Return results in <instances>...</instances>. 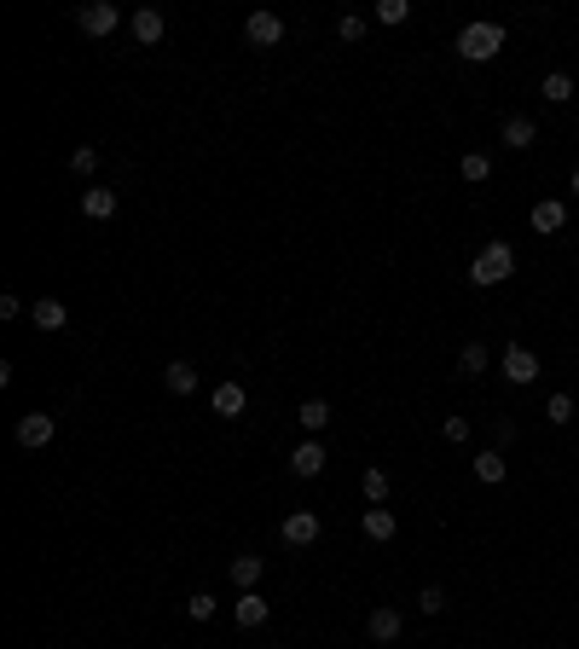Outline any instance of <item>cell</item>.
<instances>
[{
	"instance_id": "cell-1",
	"label": "cell",
	"mask_w": 579,
	"mask_h": 649,
	"mask_svg": "<svg viewBox=\"0 0 579 649\" xmlns=\"http://www.w3.org/2000/svg\"><path fill=\"white\" fill-rule=\"evenodd\" d=\"M498 53H504V23L475 18V23H464V30H458V58L487 64V58H498Z\"/></svg>"
},
{
	"instance_id": "cell-2",
	"label": "cell",
	"mask_w": 579,
	"mask_h": 649,
	"mask_svg": "<svg viewBox=\"0 0 579 649\" xmlns=\"http://www.w3.org/2000/svg\"><path fill=\"white\" fill-rule=\"evenodd\" d=\"M510 273H515V250H510L504 238H492L487 250H481V255L470 261V285H475V290H492V285H504Z\"/></svg>"
},
{
	"instance_id": "cell-3",
	"label": "cell",
	"mask_w": 579,
	"mask_h": 649,
	"mask_svg": "<svg viewBox=\"0 0 579 649\" xmlns=\"http://www.w3.org/2000/svg\"><path fill=\"white\" fill-rule=\"evenodd\" d=\"M498 371H504V383L527 389V383L539 377V354H533V348H522V342H510V348L498 354Z\"/></svg>"
},
{
	"instance_id": "cell-4",
	"label": "cell",
	"mask_w": 579,
	"mask_h": 649,
	"mask_svg": "<svg viewBox=\"0 0 579 649\" xmlns=\"http://www.w3.org/2000/svg\"><path fill=\"white\" fill-rule=\"evenodd\" d=\"M76 23H81V35H110L122 23V6L116 0H88V6L76 12Z\"/></svg>"
},
{
	"instance_id": "cell-5",
	"label": "cell",
	"mask_w": 579,
	"mask_h": 649,
	"mask_svg": "<svg viewBox=\"0 0 579 649\" xmlns=\"http://www.w3.org/2000/svg\"><path fill=\"white\" fill-rule=\"evenodd\" d=\"M243 41L250 47H278L285 41V18H278V12H250V18H243Z\"/></svg>"
},
{
	"instance_id": "cell-6",
	"label": "cell",
	"mask_w": 579,
	"mask_h": 649,
	"mask_svg": "<svg viewBox=\"0 0 579 649\" xmlns=\"http://www.w3.org/2000/svg\"><path fill=\"white\" fill-rule=\"evenodd\" d=\"M163 30H168V18H163L157 6H140V12L128 18V35H133L140 47H157V41H163Z\"/></svg>"
},
{
	"instance_id": "cell-7",
	"label": "cell",
	"mask_w": 579,
	"mask_h": 649,
	"mask_svg": "<svg viewBox=\"0 0 579 649\" xmlns=\"http://www.w3.org/2000/svg\"><path fill=\"white\" fill-rule=\"evenodd\" d=\"M53 430H58V423L47 418V412H23L12 435H18V447H47V440H53Z\"/></svg>"
},
{
	"instance_id": "cell-8",
	"label": "cell",
	"mask_w": 579,
	"mask_h": 649,
	"mask_svg": "<svg viewBox=\"0 0 579 649\" xmlns=\"http://www.w3.org/2000/svg\"><path fill=\"white\" fill-rule=\"evenodd\" d=\"M498 140H504V151H533V140H539V128H533V116H504V128H498Z\"/></svg>"
},
{
	"instance_id": "cell-9",
	"label": "cell",
	"mask_w": 579,
	"mask_h": 649,
	"mask_svg": "<svg viewBox=\"0 0 579 649\" xmlns=\"http://www.w3.org/2000/svg\"><path fill=\"white\" fill-rule=\"evenodd\" d=\"M325 464H330V458H325V447H319V440H302V447L290 452V470L302 475V482H313V475H325Z\"/></svg>"
},
{
	"instance_id": "cell-10",
	"label": "cell",
	"mask_w": 579,
	"mask_h": 649,
	"mask_svg": "<svg viewBox=\"0 0 579 649\" xmlns=\"http://www.w3.org/2000/svg\"><path fill=\"white\" fill-rule=\"evenodd\" d=\"M209 406H215V418H243V406H250V395H243V383H215V395H209Z\"/></svg>"
},
{
	"instance_id": "cell-11",
	"label": "cell",
	"mask_w": 579,
	"mask_h": 649,
	"mask_svg": "<svg viewBox=\"0 0 579 649\" xmlns=\"http://www.w3.org/2000/svg\"><path fill=\"white\" fill-rule=\"evenodd\" d=\"M400 627H405V620H400V609H394V603H377L371 620H365V632H371L377 644H394V638H400Z\"/></svg>"
},
{
	"instance_id": "cell-12",
	"label": "cell",
	"mask_w": 579,
	"mask_h": 649,
	"mask_svg": "<svg viewBox=\"0 0 579 649\" xmlns=\"http://www.w3.org/2000/svg\"><path fill=\"white\" fill-rule=\"evenodd\" d=\"M319 528H325V522H319L313 510H290V517H285V545H313Z\"/></svg>"
},
{
	"instance_id": "cell-13",
	"label": "cell",
	"mask_w": 579,
	"mask_h": 649,
	"mask_svg": "<svg viewBox=\"0 0 579 649\" xmlns=\"http://www.w3.org/2000/svg\"><path fill=\"white\" fill-rule=\"evenodd\" d=\"M527 220H533V232H562V226H568V203H562V198H539Z\"/></svg>"
},
{
	"instance_id": "cell-14",
	"label": "cell",
	"mask_w": 579,
	"mask_h": 649,
	"mask_svg": "<svg viewBox=\"0 0 579 649\" xmlns=\"http://www.w3.org/2000/svg\"><path fill=\"white\" fill-rule=\"evenodd\" d=\"M30 320H35V330H64V325H70V308H64L58 296H41V302L30 308Z\"/></svg>"
},
{
	"instance_id": "cell-15",
	"label": "cell",
	"mask_w": 579,
	"mask_h": 649,
	"mask_svg": "<svg viewBox=\"0 0 579 649\" xmlns=\"http://www.w3.org/2000/svg\"><path fill=\"white\" fill-rule=\"evenodd\" d=\"M487 365H492L487 342H464V348H458V377H470V383H475V377H487Z\"/></svg>"
},
{
	"instance_id": "cell-16",
	"label": "cell",
	"mask_w": 579,
	"mask_h": 649,
	"mask_svg": "<svg viewBox=\"0 0 579 649\" xmlns=\"http://www.w3.org/2000/svg\"><path fill=\"white\" fill-rule=\"evenodd\" d=\"M360 528H365V540H377V545H388L394 540V528H400V522H394V510H383V505H371L360 517Z\"/></svg>"
},
{
	"instance_id": "cell-17",
	"label": "cell",
	"mask_w": 579,
	"mask_h": 649,
	"mask_svg": "<svg viewBox=\"0 0 579 649\" xmlns=\"http://www.w3.org/2000/svg\"><path fill=\"white\" fill-rule=\"evenodd\" d=\"M81 215H88V220H110V215H116V192H110V186H88V192H81Z\"/></svg>"
},
{
	"instance_id": "cell-18",
	"label": "cell",
	"mask_w": 579,
	"mask_h": 649,
	"mask_svg": "<svg viewBox=\"0 0 579 649\" xmlns=\"http://www.w3.org/2000/svg\"><path fill=\"white\" fill-rule=\"evenodd\" d=\"M504 475H510V464H504V452L498 447H487V452H475V482H487V487H498Z\"/></svg>"
},
{
	"instance_id": "cell-19",
	"label": "cell",
	"mask_w": 579,
	"mask_h": 649,
	"mask_svg": "<svg viewBox=\"0 0 579 649\" xmlns=\"http://www.w3.org/2000/svg\"><path fill=\"white\" fill-rule=\"evenodd\" d=\"M232 615H238V627H250V632L267 627V597L261 592H243L238 603H232Z\"/></svg>"
},
{
	"instance_id": "cell-20",
	"label": "cell",
	"mask_w": 579,
	"mask_h": 649,
	"mask_svg": "<svg viewBox=\"0 0 579 649\" xmlns=\"http://www.w3.org/2000/svg\"><path fill=\"white\" fill-rule=\"evenodd\" d=\"M261 568H267V562L255 557V551H238V557H232V580H238L243 592H255V580H261Z\"/></svg>"
},
{
	"instance_id": "cell-21",
	"label": "cell",
	"mask_w": 579,
	"mask_h": 649,
	"mask_svg": "<svg viewBox=\"0 0 579 649\" xmlns=\"http://www.w3.org/2000/svg\"><path fill=\"white\" fill-rule=\"evenodd\" d=\"M295 418H302L307 435H319V430L330 423V400H302V406H295Z\"/></svg>"
},
{
	"instance_id": "cell-22",
	"label": "cell",
	"mask_w": 579,
	"mask_h": 649,
	"mask_svg": "<svg viewBox=\"0 0 579 649\" xmlns=\"http://www.w3.org/2000/svg\"><path fill=\"white\" fill-rule=\"evenodd\" d=\"M163 383H168V395H192L197 389V371L186 360H168V371H163Z\"/></svg>"
},
{
	"instance_id": "cell-23",
	"label": "cell",
	"mask_w": 579,
	"mask_h": 649,
	"mask_svg": "<svg viewBox=\"0 0 579 649\" xmlns=\"http://www.w3.org/2000/svg\"><path fill=\"white\" fill-rule=\"evenodd\" d=\"M574 88H579L574 76H562V70H550V76H545V88H539V93H545V105H568V99H574Z\"/></svg>"
},
{
	"instance_id": "cell-24",
	"label": "cell",
	"mask_w": 579,
	"mask_h": 649,
	"mask_svg": "<svg viewBox=\"0 0 579 649\" xmlns=\"http://www.w3.org/2000/svg\"><path fill=\"white\" fill-rule=\"evenodd\" d=\"M360 493H365V505H383V499H388V470H365L360 475Z\"/></svg>"
},
{
	"instance_id": "cell-25",
	"label": "cell",
	"mask_w": 579,
	"mask_h": 649,
	"mask_svg": "<svg viewBox=\"0 0 579 649\" xmlns=\"http://www.w3.org/2000/svg\"><path fill=\"white\" fill-rule=\"evenodd\" d=\"M545 423H557V430H562V423H574V395H550L545 400Z\"/></svg>"
},
{
	"instance_id": "cell-26",
	"label": "cell",
	"mask_w": 579,
	"mask_h": 649,
	"mask_svg": "<svg viewBox=\"0 0 579 649\" xmlns=\"http://www.w3.org/2000/svg\"><path fill=\"white\" fill-rule=\"evenodd\" d=\"M458 175H464V180H470V186H481V180L492 175V163H487V157H481V151H470V157H464V163H458Z\"/></svg>"
},
{
	"instance_id": "cell-27",
	"label": "cell",
	"mask_w": 579,
	"mask_h": 649,
	"mask_svg": "<svg viewBox=\"0 0 579 649\" xmlns=\"http://www.w3.org/2000/svg\"><path fill=\"white\" fill-rule=\"evenodd\" d=\"M417 609H423V615H447V585H423V592H417Z\"/></svg>"
},
{
	"instance_id": "cell-28",
	"label": "cell",
	"mask_w": 579,
	"mask_h": 649,
	"mask_svg": "<svg viewBox=\"0 0 579 649\" xmlns=\"http://www.w3.org/2000/svg\"><path fill=\"white\" fill-rule=\"evenodd\" d=\"M70 168H76V175L88 180L93 168H98V145H76V151H70Z\"/></svg>"
},
{
	"instance_id": "cell-29",
	"label": "cell",
	"mask_w": 579,
	"mask_h": 649,
	"mask_svg": "<svg viewBox=\"0 0 579 649\" xmlns=\"http://www.w3.org/2000/svg\"><path fill=\"white\" fill-rule=\"evenodd\" d=\"M186 615L192 620H215V592H192L186 597Z\"/></svg>"
},
{
	"instance_id": "cell-30",
	"label": "cell",
	"mask_w": 579,
	"mask_h": 649,
	"mask_svg": "<svg viewBox=\"0 0 579 649\" xmlns=\"http://www.w3.org/2000/svg\"><path fill=\"white\" fill-rule=\"evenodd\" d=\"M336 35H342V41H365V18H360V12H342V18H336Z\"/></svg>"
},
{
	"instance_id": "cell-31",
	"label": "cell",
	"mask_w": 579,
	"mask_h": 649,
	"mask_svg": "<svg viewBox=\"0 0 579 649\" xmlns=\"http://www.w3.org/2000/svg\"><path fill=\"white\" fill-rule=\"evenodd\" d=\"M377 18H383V23H405V18H412V0H383Z\"/></svg>"
},
{
	"instance_id": "cell-32",
	"label": "cell",
	"mask_w": 579,
	"mask_h": 649,
	"mask_svg": "<svg viewBox=\"0 0 579 649\" xmlns=\"http://www.w3.org/2000/svg\"><path fill=\"white\" fill-rule=\"evenodd\" d=\"M440 435H447L452 447H464V440H470V418H440Z\"/></svg>"
},
{
	"instance_id": "cell-33",
	"label": "cell",
	"mask_w": 579,
	"mask_h": 649,
	"mask_svg": "<svg viewBox=\"0 0 579 649\" xmlns=\"http://www.w3.org/2000/svg\"><path fill=\"white\" fill-rule=\"evenodd\" d=\"M492 435H498V447H510V440H515V423L510 418H492Z\"/></svg>"
},
{
	"instance_id": "cell-34",
	"label": "cell",
	"mask_w": 579,
	"mask_h": 649,
	"mask_svg": "<svg viewBox=\"0 0 579 649\" xmlns=\"http://www.w3.org/2000/svg\"><path fill=\"white\" fill-rule=\"evenodd\" d=\"M18 313H23V302H18V296L6 290V296H0V320H18Z\"/></svg>"
},
{
	"instance_id": "cell-35",
	"label": "cell",
	"mask_w": 579,
	"mask_h": 649,
	"mask_svg": "<svg viewBox=\"0 0 579 649\" xmlns=\"http://www.w3.org/2000/svg\"><path fill=\"white\" fill-rule=\"evenodd\" d=\"M568 186H574V198H579V168H574V180H568Z\"/></svg>"
}]
</instances>
